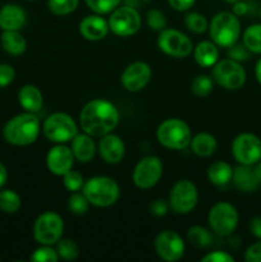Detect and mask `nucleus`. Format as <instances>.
Listing matches in <instances>:
<instances>
[{
	"instance_id": "38",
	"label": "nucleus",
	"mask_w": 261,
	"mask_h": 262,
	"mask_svg": "<svg viewBox=\"0 0 261 262\" xmlns=\"http://www.w3.org/2000/svg\"><path fill=\"white\" fill-rule=\"evenodd\" d=\"M58 260L59 256L53 246L41 245V247L36 248L31 256V261L33 262H56Z\"/></svg>"
},
{
	"instance_id": "29",
	"label": "nucleus",
	"mask_w": 261,
	"mask_h": 262,
	"mask_svg": "<svg viewBox=\"0 0 261 262\" xmlns=\"http://www.w3.org/2000/svg\"><path fill=\"white\" fill-rule=\"evenodd\" d=\"M187 238L194 247L199 248L210 247L212 245V241H214L211 233L206 228L200 227V225H193V227L189 228L187 230Z\"/></svg>"
},
{
	"instance_id": "30",
	"label": "nucleus",
	"mask_w": 261,
	"mask_h": 262,
	"mask_svg": "<svg viewBox=\"0 0 261 262\" xmlns=\"http://www.w3.org/2000/svg\"><path fill=\"white\" fill-rule=\"evenodd\" d=\"M20 196L12 189L0 191V210L7 214H15L20 209Z\"/></svg>"
},
{
	"instance_id": "19",
	"label": "nucleus",
	"mask_w": 261,
	"mask_h": 262,
	"mask_svg": "<svg viewBox=\"0 0 261 262\" xmlns=\"http://www.w3.org/2000/svg\"><path fill=\"white\" fill-rule=\"evenodd\" d=\"M109 23L101 14H91L82 18L79 22V33L89 41H100L109 33Z\"/></svg>"
},
{
	"instance_id": "54",
	"label": "nucleus",
	"mask_w": 261,
	"mask_h": 262,
	"mask_svg": "<svg viewBox=\"0 0 261 262\" xmlns=\"http://www.w3.org/2000/svg\"><path fill=\"white\" fill-rule=\"evenodd\" d=\"M30 2H33V0H30Z\"/></svg>"
},
{
	"instance_id": "39",
	"label": "nucleus",
	"mask_w": 261,
	"mask_h": 262,
	"mask_svg": "<svg viewBox=\"0 0 261 262\" xmlns=\"http://www.w3.org/2000/svg\"><path fill=\"white\" fill-rule=\"evenodd\" d=\"M146 22L147 26L154 31H160L165 30L166 26H168V20H166L165 14H164L161 10L159 9H150L146 14Z\"/></svg>"
},
{
	"instance_id": "6",
	"label": "nucleus",
	"mask_w": 261,
	"mask_h": 262,
	"mask_svg": "<svg viewBox=\"0 0 261 262\" xmlns=\"http://www.w3.org/2000/svg\"><path fill=\"white\" fill-rule=\"evenodd\" d=\"M42 132L50 142L67 143L78 133V125L67 113H53L44 122Z\"/></svg>"
},
{
	"instance_id": "9",
	"label": "nucleus",
	"mask_w": 261,
	"mask_h": 262,
	"mask_svg": "<svg viewBox=\"0 0 261 262\" xmlns=\"http://www.w3.org/2000/svg\"><path fill=\"white\" fill-rule=\"evenodd\" d=\"M109 30L119 37H129L141 30L142 19L138 10L132 5L118 7L110 13L107 19Z\"/></svg>"
},
{
	"instance_id": "33",
	"label": "nucleus",
	"mask_w": 261,
	"mask_h": 262,
	"mask_svg": "<svg viewBox=\"0 0 261 262\" xmlns=\"http://www.w3.org/2000/svg\"><path fill=\"white\" fill-rule=\"evenodd\" d=\"M89 207L90 202L87 197L83 194V192H72V194L68 199V209L72 214L82 216V215L87 214Z\"/></svg>"
},
{
	"instance_id": "37",
	"label": "nucleus",
	"mask_w": 261,
	"mask_h": 262,
	"mask_svg": "<svg viewBox=\"0 0 261 262\" xmlns=\"http://www.w3.org/2000/svg\"><path fill=\"white\" fill-rule=\"evenodd\" d=\"M63 184L67 191L69 192H78L83 188L84 179L79 171L69 170L63 176Z\"/></svg>"
},
{
	"instance_id": "15",
	"label": "nucleus",
	"mask_w": 261,
	"mask_h": 262,
	"mask_svg": "<svg viewBox=\"0 0 261 262\" xmlns=\"http://www.w3.org/2000/svg\"><path fill=\"white\" fill-rule=\"evenodd\" d=\"M156 255L166 262L181 260L186 251V245L181 235L174 230H163L159 233L154 242Z\"/></svg>"
},
{
	"instance_id": "11",
	"label": "nucleus",
	"mask_w": 261,
	"mask_h": 262,
	"mask_svg": "<svg viewBox=\"0 0 261 262\" xmlns=\"http://www.w3.org/2000/svg\"><path fill=\"white\" fill-rule=\"evenodd\" d=\"M199 202V191L188 179L178 181L169 194V207L178 215H187L194 210Z\"/></svg>"
},
{
	"instance_id": "28",
	"label": "nucleus",
	"mask_w": 261,
	"mask_h": 262,
	"mask_svg": "<svg viewBox=\"0 0 261 262\" xmlns=\"http://www.w3.org/2000/svg\"><path fill=\"white\" fill-rule=\"evenodd\" d=\"M242 43L251 54L261 55V23H256L246 28L243 32Z\"/></svg>"
},
{
	"instance_id": "34",
	"label": "nucleus",
	"mask_w": 261,
	"mask_h": 262,
	"mask_svg": "<svg viewBox=\"0 0 261 262\" xmlns=\"http://www.w3.org/2000/svg\"><path fill=\"white\" fill-rule=\"evenodd\" d=\"M184 25L188 28L191 32L200 35V33H204L205 31L209 28V22H207L206 17L201 13L192 12L184 17Z\"/></svg>"
},
{
	"instance_id": "31",
	"label": "nucleus",
	"mask_w": 261,
	"mask_h": 262,
	"mask_svg": "<svg viewBox=\"0 0 261 262\" xmlns=\"http://www.w3.org/2000/svg\"><path fill=\"white\" fill-rule=\"evenodd\" d=\"M212 90H214V79L207 74H199L197 77H194L191 83V91L196 96H209Z\"/></svg>"
},
{
	"instance_id": "52",
	"label": "nucleus",
	"mask_w": 261,
	"mask_h": 262,
	"mask_svg": "<svg viewBox=\"0 0 261 262\" xmlns=\"http://www.w3.org/2000/svg\"><path fill=\"white\" fill-rule=\"evenodd\" d=\"M258 15H260V19H261V5H260V9H258Z\"/></svg>"
},
{
	"instance_id": "8",
	"label": "nucleus",
	"mask_w": 261,
	"mask_h": 262,
	"mask_svg": "<svg viewBox=\"0 0 261 262\" xmlns=\"http://www.w3.org/2000/svg\"><path fill=\"white\" fill-rule=\"evenodd\" d=\"M64 232L63 217L54 211L38 215L33 224V238L38 245L55 246Z\"/></svg>"
},
{
	"instance_id": "23",
	"label": "nucleus",
	"mask_w": 261,
	"mask_h": 262,
	"mask_svg": "<svg viewBox=\"0 0 261 262\" xmlns=\"http://www.w3.org/2000/svg\"><path fill=\"white\" fill-rule=\"evenodd\" d=\"M18 101L20 106L28 113L37 114L44 105V97L40 89L35 84H25L18 92Z\"/></svg>"
},
{
	"instance_id": "45",
	"label": "nucleus",
	"mask_w": 261,
	"mask_h": 262,
	"mask_svg": "<svg viewBox=\"0 0 261 262\" xmlns=\"http://www.w3.org/2000/svg\"><path fill=\"white\" fill-rule=\"evenodd\" d=\"M194 3L196 0H168V4L170 5L171 9L177 10V12H186V10L191 9Z\"/></svg>"
},
{
	"instance_id": "13",
	"label": "nucleus",
	"mask_w": 261,
	"mask_h": 262,
	"mask_svg": "<svg viewBox=\"0 0 261 262\" xmlns=\"http://www.w3.org/2000/svg\"><path fill=\"white\" fill-rule=\"evenodd\" d=\"M232 155L238 164L255 165L261 160V138L253 133H241L232 142Z\"/></svg>"
},
{
	"instance_id": "2",
	"label": "nucleus",
	"mask_w": 261,
	"mask_h": 262,
	"mask_svg": "<svg viewBox=\"0 0 261 262\" xmlns=\"http://www.w3.org/2000/svg\"><path fill=\"white\" fill-rule=\"evenodd\" d=\"M40 120L33 113H22L13 117L3 128V136L8 143L28 146L36 142L40 135Z\"/></svg>"
},
{
	"instance_id": "51",
	"label": "nucleus",
	"mask_w": 261,
	"mask_h": 262,
	"mask_svg": "<svg viewBox=\"0 0 261 262\" xmlns=\"http://www.w3.org/2000/svg\"><path fill=\"white\" fill-rule=\"evenodd\" d=\"M225 2H227V3H229V4H234V3L240 2V0H225Z\"/></svg>"
},
{
	"instance_id": "44",
	"label": "nucleus",
	"mask_w": 261,
	"mask_h": 262,
	"mask_svg": "<svg viewBox=\"0 0 261 262\" xmlns=\"http://www.w3.org/2000/svg\"><path fill=\"white\" fill-rule=\"evenodd\" d=\"M169 210V204H166L164 200H155V201L151 202L150 205V212L154 215V216H165L168 214Z\"/></svg>"
},
{
	"instance_id": "26",
	"label": "nucleus",
	"mask_w": 261,
	"mask_h": 262,
	"mask_svg": "<svg viewBox=\"0 0 261 262\" xmlns=\"http://www.w3.org/2000/svg\"><path fill=\"white\" fill-rule=\"evenodd\" d=\"M233 168L225 161H215L207 169V179L216 187H224L232 182Z\"/></svg>"
},
{
	"instance_id": "18",
	"label": "nucleus",
	"mask_w": 261,
	"mask_h": 262,
	"mask_svg": "<svg viewBox=\"0 0 261 262\" xmlns=\"http://www.w3.org/2000/svg\"><path fill=\"white\" fill-rule=\"evenodd\" d=\"M97 151L102 160L106 164H118L123 160L125 155V145L124 141L114 133H107V135L100 137Z\"/></svg>"
},
{
	"instance_id": "12",
	"label": "nucleus",
	"mask_w": 261,
	"mask_h": 262,
	"mask_svg": "<svg viewBox=\"0 0 261 262\" xmlns=\"http://www.w3.org/2000/svg\"><path fill=\"white\" fill-rule=\"evenodd\" d=\"M158 48L173 58H187L193 51V42L186 33L174 28H165L158 36Z\"/></svg>"
},
{
	"instance_id": "24",
	"label": "nucleus",
	"mask_w": 261,
	"mask_h": 262,
	"mask_svg": "<svg viewBox=\"0 0 261 262\" xmlns=\"http://www.w3.org/2000/svg\"><path fill=\"white\" fill-rule=\"evenodd\" d=\"M219 46L212 41H201L193 48V58L202 68H211L219 60Z\"/></svg>"
},
{
	"instance_id": "21",
	"label": "nucleus",
	"mask_w": 261,
	"mask_h": 262,
	"mask_svg": "<svg viewBox=\"0 0 261 262\" xmlns=\"http://www.w3.org/2000/svg\"><path fill=\"white\" fill-rule=\"evenodd\" d=\"M71 150L73 152L74 159L79 163H90L95 158L96 154V145L92 140V136L87 133H77L73 140L71 141Z\"/></svg>"
},
{
	"instance_id": "46",
	"label": "nucleus",
	"mask_w": 261,
	"mask_h": 262,
	"mask_svg": "<svg viewBox=\"0 0 261 262\" xmlns=\"http://www.w3.org/2000/svg\"><path fill=\"white\" fill-rule=\"evenodd\" d=\"M251 234L257 239H261V216H253L248 224Z\"/></svg>"
},
{
	"instance_id": "1",
	"label": "nucleus",
	"mask_w": 261,
	"mask_h": 262,
	"mask_svg": "<svg viewBox=\"0 0 261 262\" xmlns=\"http://www.w3.org/2000/svg\"><path fill=\"white\" fill-rule=\"evenodd\" d=\"M120 114L113 102L94 99L87 102L79 114V127L92 137H102L113 132L119 124Z\"/></svg>"
},
{
	"instance_id": "16",
	"label": "nucleus",
	"mask_w": 261,
	"mask_h": 262,
	"mask_svg": "<svg viewBox=\"0 0 261 262\" xmlns=\"http://www.w3.org/2000/svg\"><path fill=\"white\" fill-rule=\"evenodd\" d=\"M153 69L145 61H135L123 71L120 82L129 92H138L145 89L151 81Z\"/></svg>"
},
{
	"instance_id": "10",
	"label": "nucleus",
	"mask_w": 261,
	"mask_h": 262,
	"mask_svg": "<svg viewBox=\"0 0 261 262\" xmlns=\"http://www.w3.org/2000/svg\"><path fill=\"white\" fill-rule=\"evenodd\" d=\"M207 222L212 232L222 237H228L237 229L240 215L232 204L222 201L210 209Z\"/></svg>"
},
{
	"instance_id": "40",
	"label": "nucleus",
	"mask_w": 261,
	"mask_h": 262,
	"mask_svg": "<svg viewBox=\"0 0 261 262\" xmlns=\"http://www.w3.org/2000/svg\"><path fill=\"white\" fill-rule=\"evenodd\" d=\"M228 56H229L230 59H233V60H237L240 61V63H242V61H246L250 59L251 53L243 43L237 42L235 45L230 46V48L228 49Z\"/></svg>"
},
{
	"instance_id": "14",
	"label": "nucleus",
	"mask_w": 261,
	"mask_h": 262,
	"mask_svg": "<svg viewBox=\"0 0 261 262\" xmlns=\"http://www.w3.org/2000/svg\"><path fill=\"white\" fill-rule=\"evenodd\" d=\"M163 176V163L155 155L146 156L136 164L132 179L140 189H150L155 187Z\"/></svg>"
},
{
	"instance_id": "17",
	"label": "nucleus",
	"mask_w": 261,
	"mask_h": 262,
	"mask_svg": "<svg viewBox=\"0 0 261 262\" xmlns=\"http://www.w3.org/2000/svg\"><path fill=\"white\" fill-rule=\"evenodd\" d=\"M74 160L76 159H74L71 147L66 146L64 143H56L46 155V166L54 176L63 177L67 171L73 168Z\"/></svg>"
},
{
	"instance_id": "49",
	"label": "nucleus",
	"mask_w": 261,
	"mask_h": 262,
	"mask_svg": "<svg viewBox=\"0 0 261 262\" xmlns=\"http://www.w3.org/2000/svg\"><path fill=\"white\" fill-rule=\"evenodd\" d=\"M255 76L256 79H257L258 83L261 84V58L256 61V66H255Z\"/></svg>"
},
{
	"instance_id": "53",
	"label": "nucleus",
	"mask_w": 261,
	"mask_h": 262,
	"mask_svg": "<svg viewBox=\"0 0 261 262\" xmlns=\"http://www.w3.org/2000/svg\"><path fill=\"white\" fill-rule=\"evenodd\" d=\"M142 2H146V3H147V2H151V0H142Z\"/></svg>"
},
{
	"instance_id": "27",
	"label": "nucleus",
	"mask_w": 261,
	"mask_h": 262,
	"mask_svg": "<svg viewBox=\"0 0 261 262\" xmlns=\"http://www.w3.org/2000/svg\"><path fill=\"white\" fill-rule=\"evenodd\" d=\"M3 49L10 55H22L27 49L26 38L18 31H4L0 38Z\"/></svg>"
},
{
	"instance_id": "32",
	"label": "nucleus",
	"mask_w": 261,
	"mask_h": 262,
	"mask_svg": "<svg viewBox=\"0 0 261 262\" xmlns=\"http://www.w3.org/2000/svg\"><path fill=\"white\" fill-rule=\"evenodd\" d=\"M55 246L56 253H58L59 258H61V260L74 261L79 256V248L73 241L60 238Z\"/></svg>"
},
{
	"instance_id": "47",
	"label": "nucleus",
	"mask_w": 261,
	"mask_h": 262,
	"mask_svg": "<svg viewBox=\"0 0 261 262\" xmlns=\"http://www.w3.org/2000/svg\"><path fill=\"white\" fill-rule=\"evenodd\" d=\"M247 12H248V4H247V3L240 0V2H237V3H234V4H233V13H234L237 17H242V15L247 14Z\"/></svg>"
},
{
	"instance_id": "3",
	"label": "nucleus",
	"mask_w": 261,
	"mask_h": 262,
	"mask_svg": "<svg viewBox=\"0 0 261 262\" xmlns=\"http://www.w3.org/2000/svg\"><path fill=\"white\" fill-rule=\"evenodd\" d=\"M209 33L211 41L219 48L235 45L241 37V22L233 12H219L209 23Z\"/></svg>"
},
{
	"instance_id": "5",
	"label": "nucleus",
	"mask_w": 261,
	"mask_h": 262,
	"mask_svg": "<svg viewBox=\"0 0 261 262\" xmlns=\"http://www.w3.org/2000/svg\"><path fill=\"white\" fill-rule=\"evenodd\" d=\"M156 138L161 146L169 150H184L191 143L192 132L184 120L179 118H169L159 124Z\"/></svg>"
},
{
	"instance_id": "22",
	"label": "nucleus",
	"mask_w": 261,
	"mask_h": 262,
	"mask_svg": "<svg viewBox=\"0 0 261 262\" xmlns=\"http://www.w3.org/2000/svg\"><path fill=\"white\" fill-rule=\"evenodd\" d=\"M232 182L241 192H246V193L255 192L260 187V182L253 170V165L240 164L238 166H235L233 169Z\"/></svg>"
},
{
	"instance_id": "7",
	"label": "nucleus",
	"mask_w": 261,
	"mask_h": 262,
	"mask_svg": "<svg viewBox=\"0 0 261 262\" xmlns=\"http://www.w3.org/2000/svg\"><path fill=\"white\" fill-rule=\"evenodd\" d=\"M212 79L223 89L235 91L245 86L247 73L240 61L228 58L217 60L212 67Z\"/></svg>"
},
{
	"instance_id": "48",
	"label": "nucleus",
	"mask_w": 261,
	"mask_h": 262,
	"mask_svg": "<svg viewBox=\"0 0 261 262\" xmlns=\"http://www.w3.org/2000/svg\"><path fill=\"white\" fill-rule=\"evenodd\" d=\"M8 181V171L7 168L4 166V164L0 163V189L4 187V184L7 183Z\"/></svg>"
},
{
	"instance_id": "4",
	"label": "nucleus",
	"mask_w": 261,
	"mask_h": 262,
	"mask_svg": "<svg viewBox=\"0 0 261 262\" xmlns=\"http://www.w3.org/2000/svg\"><path fill=\"white\" fill-rule=\"evenodd\" d=\"M90 205L96 207L113 206L120 196L119 184L110 177L96 176L84 182L82 188Z\"/></svg>"
},
{
	"instance_id": "35",
	"label": "nucleus",
	"mask_w": 261,
	"mask_h": 262,
	"mask_svg": "<svg viewBox=\"0 0 261 262\" xmlns=\"http://www.w3.org/2000/svg\"><path fill=\"white\" fill-rule=\"evenodd\" d=\"M79 0H48V8L55 15L72 14L78 8Z\"/></svg>"
},
{
	"instance_id": "43",
	"label": "nucleus",
	"mask_w": 261,
	"mask_h": 262,
	"mask_svg": "<svg viewBox=\"0 0 261 262\" xmlns=\"http://www.w3.org/2000/svg\"><path fill=\"white\" fill-rule=\"evenodd\" d=\"M245 260L247 262H261V239L248 246L245 252Z\"/></svg>"
},
{
	"instance_id": "36",
	"label": "nucleus",
	"mask_w": 261,
	"mask_h": 262,
	"mask_svg": "<svg viewBox=\"0 0 261 262\" xmlns=\"http://www.w3.org/2000/svg\"><path fill=\"white\" fill-rule=\"evenodd\" d=\"M86 5L96 14H109L119 7L122 0H84Z\"/></svg>"
},
{
	"instance_id": "25",
	"label": "nucleus",
	"mask_w": 261,
	"mask_h": 262,
	"mask_svg": "<svg viewBox=\"0 0 261 262\" xmlns=\"http://www.w3.org/2000/svg\"><path fill=\"white\" fill-rule=\"evenodd\" d=\"M189 147L194 155L200 156V158H209V156L214 155L216 151L217 141L210 133L201 132L192 137Z\"/></svg>"
},
{
	"instance_id": "50",
	"label": "nucleus",
	"mask_w": 261,
	"mask_h": 262,
	"mask_svg": "<svg viewBox=\"0 0 261 262\" xmlns=\"http://www.w3.org/2000/svg\"><path fill=\"white\" fill-rule=\"evenodd\" d=\"M253 170H255L256 177H257L258 182H260V184H261V160L257 161V163L253 165Z\"/></svg>"
},
{
	"instance_id": "41",
	"label": "nucleus",
	"mask_w": 261,
	"mask_h": 262,
	"mask_svg": "<svg viewBox=\"0 0 261 262\" xmlns=\"http://www.w3.org/2000/svg\"><path fill=\"white\" fill-rule=\"evenodd\" d=\"M15 78V71L10 64H0V89L9 86Z\"/></svg>"
},
{
	"instance_id": "42",
	"label": "nucleus",
	"mask_w": 261,
	"mask_h": 262,
	"mask_svg": "<svg viewBox=\"0 0 261 262\" xmlns=\"http://www.w3.org/2000/svg\"><path fill=\"white\" fill-rule=\"evenodd\" d=\"M202 262H234V257L224 251H212L201 257Z\"/></svg>"
},
{
	"instance_id": "20",
	"label": "nucleus",
	"mask_w": 261,
	"mask_h": 262,
	"mask_svg": "<svg viewBox=\"0 0 261 262\" xmlns=\"http://www.w3.org/2000/svg\"><path fill=\"white\" fill-rule=\"evenodd\" d=\"M27 22V14L17 4H7L0 9V27L4 31H19Z\"/></svg>"
}]
</instances>
